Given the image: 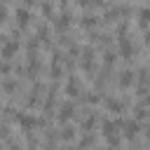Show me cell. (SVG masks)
Masks as SVG:
<instances>
[{"mask_svg": "<svg viewBox=\"0 0 150 150\" xmlns=\"http://www.w3.org/2000/svg\"><path fill=\"white\" fill-rule=\"evenodd\" d=\"M122 124H124L122 120H105V122H103V136L110 141V145H112V148H117V143H120L117 131H120V127H122Z\"/></svg>", "mask_w": 150, "mask_h": 150, "instance_id": "6da1fadb", "label": "cell"}, {"mask_svg": "<svg viewBox=\"0 0 150 150\" xmlns=\"http://www.w3.org/2000/svg\"><path fill=\"white\" fill-rule=\"evenodd\" d=\"M16 49H19V42H16V40H5V45H2V49H0V56L12 59V56L16 54Z\"/></svg>", "mask_w": 150, "mask_h": 150, "instance_id": "7a4b0ae2", "label": "cell"}, {"mask_svg": "<svg viewBox=\"0 0 150 150\" xmlns=\"http://www.w3.org/2000/svg\"><path fill=\"white\" fill-rule=\"evenodd\" d=\"M117 84H120V89H129V87L134 84V70H122Z\"/></svg>", "mask_w": 150, "mask_h": 150, "instance_id": "3957f363", "label": "cell"}, {"mask_svg": "<svg viewBox=\"0 0 150 150\" xmlns=\"http://www.w3.org/2000/svg\"><path fill=\"white\" fill-rule=\"evenodd\" d=\"M120 54H122L124 59H131V54H134V45H131L129 38H120Z\"/></svg>", "mask_w": 150, "mask_h": 150, "instance_id": "277c9868", "label": "cell"}, {"mask_svg": "<svg viewBox=\"0 0 150 150\" xmlns=\"http://www.w3.org/2000/svg\"><path fill=\"white\" fill-rule=\"evenodd\" d=\"M73 115H75V105L73 103H63L61 105V112H59V122H68Z\"/></svg>", "mask_w": 150, "mask_h": 150, "instance_id": "5b68a950", "label": "cell"}, {"mask_svg": "<svg viewBox=\"0 0 150 150\" xmlns=\"http://www.w3.org/2000/svg\"><path fill=\"white\" fill-rule=\"evenodd\" d=\"M16 120H19V124H21V127H23L26 131H30L33 127H38V120H35L33 115H19Z\"/></svg>", "mask_w": 150, "mask_h": 150, "instance_id": "8992f818", "label": "cell"}, {"mask_svg": "<svg viewBox=\"0 0 150 150\" xmlns=\"http://www.w3.org/2000/svg\"><path fill=\"white\" fill-rule=\"evenodd\" d=\"M16 21H19V26L23 28V26L30 21V12H28L26 7H16Z\"/></svg>", "mask_w": 150, "mask_h": 150, "instance_id": "52a82bcc", "label": "cell"}, {"mask_svg": "<svg viewBox=\"0 0 150 150\" xmlns=\"http://www.w3.org/2000/svg\"><path fill=\"white\" fill-rule=\"evenodd\" d=\"M66 94H68V96H77V94H80V82H77L75 77H68V82H66Z\"/></svg>", "mask_w": 150, "mask_h": 150, "instance_id": "ba28073f", "label": "cell"}, {"mask_svg": "<svg viewBox=\"0 0 150 150\" xmlns=\"http://www.w3.org/2000/svg\"><path fill=\"white\" fill-rule=\"evenodd\" d=\"M122 127H124V134H127L129 138H134V136L138 134V122H136V120H129V122H124Z\"/></svg>", "mask_w": 150, "mask_h": 150, "instance_id": "9c48e42d", "label": "cell"}, {"mask_svg": "<svg viewBox=\"0 0 150 150\" xmlns=\"http://www.w3.org/2000/svg\"><path fill=\"white\" fill-rule=\"evenodd\" d=\"M54 23H56V28H59V30H66V28L70 26V14H66V12H63V14H59Z\"/></svg>", "mask_w": 150, "mask_h": 150, "instance_id": "30bf717a", "label": "cell"}, {"mask_svg": "<svg viewBox=\"0 0 150 150\" xmlns=\"http://www.w3.org/2000/svg\"><path fill=\"white\" fill-rule=\"evenodd\" d=\"M138 23H141L143 28L150 23V7H141V9H138Z\"/></svg>", "mask_w": 150, "mask_h": 150, "instance_id": "8fae6325", "label": "cell"}, {"mask_svg": "<svg viewBox=\"0 0 150 150\" xmlns=\"http://www.w3.org/2000/svg\"><path fill=\"white\" fill-rule=\"evenodd\" d=\"M91 59H94V52L91 49H84L82 52V68L84 70H91Z\"/></svg>", "mask_w": 150, "mask_h": 150, "instance_id": "7c38bea8", "label": "cell"}, {"mask_svg": "<svg viewBox=\"0 0 150 150\" xmlns=\"http://www.w3.org/2000/svg\"><path fill=\"white\" fill-rule=\"evenodd\" d=\"M47 35H49V28L45 23H40L38 30H35V40H47Z\"/></svg>", "mask_w": 150, "mask_h": 150, "instance_id": "4fadbf2b", "label": "cell"}, {"mask_svg": "<svg viewBox=\"0 0 150 150\" xmlns=\"http://www.w3.org/2000/svg\"><path fill=\"white\" fill-rule=\"evenodd\" d=\"M96 21H98V19H96L94 14H84V16H82V26H84V28H91V26H96Z\"/></svg>", "mask_w": 150, "mask_h": 150, "instance_id": "5bb4252c", "label": "cell"}, {"mask_svg": "<svg viewBox=\"0 0 150 150\" xmlns=\"http://www.w3.org/2000/svg\"><path fill=\"white\" fill-rule=\"evenodd\" d=\"M108 108H110L112 112H122V110H124L122 101H117V98H110V101H108Z\"/></svg>", "mask_w": 150, "mask_h": 150, "instance_id": "9a60e30c", "label": "cell"}, {"mask_svg": "<svg viewBox=\"0 0 150 150\" xmlns=\"http://www.w3.org/2000/svg\"><path fill=\"white\" fill-rule=\"evenodd\" d=\"M73 136H75V129H73V127H63V131H61V138H63V141H70Z\"/></svg>", "mask_w": 150, "mask_h": 150, "instance_id": "2e32d148", "label": "cell"}, {"mask_svg": "<svg viewBox=\"0 0 150 150\" xmlns=\"http://www.w3.org/2000/svg\"><path fill=\"white\" fill-rule=\"evenodd\" d=\"M94 124H96V117H94V115H89V117H87V120L82 122V129H84V131H89V129H91Z\"/></svg>", "mask_w": 150, "mask_h": 150, "instance_id": "e0dca14e", "label": "cell"}, {"mask_svg": "<svg viewBox=\"0 0 150 150\" xmlns=\"http://www.w3.org/2000/svg\"><path fill=\"white\" fill-rule=\"evenodd\" d=\"M2 89H5V91H14V89H16V82L9 77V80H5V82H2Z\"/></svg>", "mask_w": 150, "mask_h": 150, "instance_id": "ac0fdd59", "label": "cell"}, {"mask_svg": "<svg viewBox=\"0 0 150 150\" xmlns=\"http://www.w3.org/2000/svg\"><path fill=\"white\" fill-rule=\"evenodd\" d=\"M103 56H105V59H103V61H105V63H108V66H110V63H112V61H115V54H112V52H105V54H103Z\"/></svg>", "mask_w": 150, "mask_h": 150, "instance_id": "d6986e66", "label": "cell"}, {"mask_svg": "<svg viewBox=\"0 0 150 150\" xmlns=\"http://www.w3.org/2000/svg\"><path fill=\"white\" fill-rule=\"evenodd\" d=\"M0 138H9V127H0Z\"/></svg>", "mask_w": 150, "mask_h": 150, "instance_id": "ffe728a7", "label": "cell"}, {"mask_svg": "<svg viewBox=\"0 0 150 150\" xmlns=\"http://www.w3.org/2000/svg\"><path fill=\"white\" fill-rule=\"evenodd\" d=\"M0 73H2V75H7V73H9V63H7V61H2V63H0Z\"/></svg>", "mask_w": 150, "mask_h": 150, "instance_id": "44dd1931", "label": "cell"}, {"mask_svg": "<svg viewBox=\"0 0 150 150\" xmlns=\"http://www.w3.org/2000/svg\"><path fill=\"white\" fill-rule=\"evenodd\" d=\"M7 16V5H0V21H5Z\"/></svg>", "mask_w": 150, "mask_h": 150, "instance_id": "7402d4cb", "label": "cell"}, {"mask_svg": "<svg viewBox=\"0 0 150 150\" xmlns=\"http://www.w3.org/2000/svg\"><path fill=\"white\" fill-rule=\"evenodd\" d=\"M89 143H91V136H84V138H82V143H80V145H82V148H84V145H89Z\"/></svg>", "mask_w": 150, "mask_h": 150, "instance_id": "603a6c76", "label": "cell"}, {"mask_svg": "<svg viewBox=\"0 0 150 150\" xmlns=\"http://www.w3.org/2000/svg\"><path fill=\"white\" fill-rule=\"evenodd\" d=\"M9 150H21V145H16V143H12V145H9Z\"/></svg>", "mask_w": 150, "mask_h": 150, "instance_id": "cb8c5ba5", "label": "cell"}, {"mask_svg": "<svg viewBox=\"0 0 150 150\" xmlns=\"http://www.w3.org/2000/svg\"><path fill=\"white\" fill-rule=\"evenodd\" d=\"M145 42H148V45H150V30H148V33H145Z\"/></svg>", "mask_w": 150, "mask_h": 150, "instance_id": "d4e9b609", "label": "cell"}, {"mask_svg": "<svg viewBox=\"0 0 150 150\" xmlns=\"http://www.w3.org/2000/svg\"><path fill=\"white\" fill-rule=\"evenodd\" d=\"M108 150H117V148H112V145H110V148H108Z\"/></svg>", "mask_w": 150, "mask_h": 150, "instance_id": "484cf974", "label": "cell"}, {"mask_svg": "<svg viewBox=\"0 0 150 150\" xmlns=\"http://www.w3.org/2000/svg\"><path fill=\"white\" fill-rule=\"evenodd\" d=\"M61 150H73V148H61Z\"/></svg>", "mask_w": 150, "mask_h": 150, "instance_id": "4316f807", "label": "cell"}]
</instances>
